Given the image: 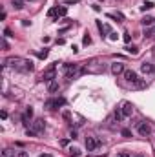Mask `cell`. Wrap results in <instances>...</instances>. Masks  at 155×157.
I'll return each mask as SVG.
<instances>
[{
	"label": "cell",
	"mask_w": 155,
	"mask_h": 157,
	"mask_svg": "<svg viewBox=\"0 0 155 157\" xmlns=\"http://www.w3.org/2000/svg\"><path fill=\"white\" fill-rule=\"evenodd\" d=\"M153 24H155V18H152V17H144V18H142V26H144V28L153 26Z\"/></svg>",
	"instance_id": "15"
},
{
	"label": "cell",
	"mask_w": 155,
	"mask_h": 157,
	"mask_svg": "<svg viewBox=\"0 0 155 157\" xmlns=\"http://www.w3.org/2000/svg\"><path fill=\"white\" fill-rule=\"evenodd\" d=\"M119 39V35L117 33H110V40H117Z\"/></svg>",
	"instance_id": "31"
},
{
	"label": "cell",
	"mask_w": 155,
	"mask_h": 157,
	"mask_svg": "<svg viewBox=\"0 0 155 157\" xmlns=\"http://www.w3.org/2000/svg\"><path fill=\"white\" fill-rule=\"evenodd\" d=\"M133 86H135V88H146V82H144V80H141V78H139V80H137V82H135V84H133Z\"/></svg>",
	"instance_id": "24"
},
{
	"label": "cell",
	"mask_w": 155,
	"mask_h": 157,
	"mask_svg": "<svg viewBox=\"0 0 155 157\" xmlns=\"http://www.w3.org/2000/svg\"><path fill=\"white\" fill-rule=\"evenodd\" d=\"M66 104V99H62V97H57V99H49V101H46V108H49V110H55V108H60V106H64Z\"/></svg>",
	"instance_id": "5"
},
{
	"label": "cell",
	"mask_w": 155,
	"mask_h": 157,
	"mask_svg": "<svg viewBox=\"0 0 155 157\" xmlns=\"http://www.w3.org/2000/svg\"><path fill=\"white\" fill-rule=\"evenodd\" d=\"M126 49H128V53H131V55H137V53H139V49H137L135 46H131V48H126Z\"/></svg>",
	"instance_id": "25"
},
{
	"label": "cell",
	"mask_w": 155,
	"mask_h": 157,
	"mask_svg": "<svg viewBox=\"0 0 155 157\" xmlns=\"http://www.w3.org/2000/svg\"><path fill=\"white\" fill-rule=\"evenodd\" d=\"M120 110H122V115H124V117H130V115L133 113V104H131V102H122Z\"/></svg>",
	"instance_id": "10"
},
{
	"label": "cell",
	"mask_w": 155,
	"mask_h": 157,
	"mask_svg": "<svg viewBox=\"0 0 155 157\" xmlns=\"http://www.w3.org/2000/svg\"><path fill=\"white\" fill-rule=\"evenodd\" d=\"M2 157H15V150H13V148H4Z\"/></svg>",
	"instance_id": "16"
},
{
	"label": "cell",
	"mask_w": 155,
	"mask_h": 157,
	"mask_svg": "<svg viewBox=\"0 0 155 157\" xmlns=\"http://www.w3.org/2000/svg\"><path fill=\"white\" fill-rule=\"evenodd\" d=\"M119 157H133V155L128 154V152H119Z\"/></svg>",
	"instance_id": "28"
},
{
	"label": "cell",
	"mask_w": 155,
	"mask_h": 157,
	"mask_svg": "<svg viewBox=\"0 0 155 157\" xmlns=\"http://www.w3.org/2000/svg\"><path fill=\"white\" fill-rule=\"evenodd\" d=\"M4 37H13V35H11V29L6 28V29H4Z\"/></svg>",
	"instance_id": "29"
},
{
	"label": "cell",
	"mask_w": 155,
	"mask_h": 157,
	"mask_svg": "<svg viewBox=\"0 0 155 157\" xmlns=\"http://www.w3.org/2000/svg\"><path fill=\"white\" fill-rule=\"evenodd\" d=\"M126 70H124V64L122 62H113L112 64V73L113 75H120V73H124Z\"/></svg>",
	"instance_id": "11"
},
{
	"label": "cell",
	"mask_w": 155,
	"mask_h": 157,
	"mask_svg": "<svg viewBox=\"0 0 155 157\" xmlns=\"http://www.w3.org/2000/svg\"><path fill=\"white\" fill-rule=\"evenodd\" d=\"M122 75H124V78H126L128 82H131V84H135V82L139 80V77H137V73H135L133 70H126V71H124Z\"/></svg>",
	"instance_id": "9"
},
{
	"label": "cell",
	"mask_w": 155,
	"mask_h": 157,
	"mask_svg": "<svg viewBox=\"0 0 155 157\" xmlns=\"http://www.w3.org/2000/svg\"><path fill=\"white\" fill-rule=\"evenodd\" d=\"M26 135H28V137H35V135H39V133H37L33 128H28V130H26Z\"/></svg>",
	"instance_id": "22"
},
{
	"label": "cell",
	"mask_w": 155,
	"mask_h": 157,
	"mask_svg": "<svg viewBox=\"0 0 155 157\" xmlns=\"http://www.w3.org/2000/svg\"><path fill=\"white\" fill-rule=\"evenodd\" d=\"M6 66L20 71V73H31L35 70V64L33 60H28V59H20V57H9L6 59Z\"/></svg>",
	"instance_id": "1"
},
{
	"label": "cell",
	"mask_w": 155,
	"mask_h": 157,
	"mask_svg": "<svg viewBox=\"0 0 155 157\" xmlns=\"http://www.w3.org/2000/svg\"><path fill=\"white\" fill-rule=\"evenodd\" d=\"M31 128H33L37 133H42V132L46 130V122H44V119H35V121L31 122Z\"/></svg>",
	"instance_id": "8"
},
{
	"label": "cell",
	"mask_w": 155,
	"mask_h": 157,
	"mask_svg": "<svg viewBox=\"0 0 155 157\" xmlns=\"http://www.w3.org/2000/svg\"><path fill=\"white\" fill-rule=\"evenodd\" d=\"M137 133H139L141 137H150V133H152V126H150V122L141 121V122L137 124Z\"/></svg>",
	"instance_id": "3"
},
{
	"label": "cell",
	"mask_w": 155,
	"mask_h": 157,
	"mask_svg": "<svg viewBox=\"0 0 155 157\" xmlns=\"http://www.w3.org/2000/svg\"><path fill=\"white\" fill-rule=\"evenodd\" d=\"M47 53H49L47 49H44V51H39V59H46V57H47Z\"/></svg>",
	"instance_id": "27"
},
{
	"label": "cell",
	"mask_w": 155,
	"mask_h": 157,
	"mask_svg": "<svg viewBox=\"0 0 155 157\" xmlns=\"http://www.w3.org/2000/svg\"><path fill=\"white\" fill-rule=\"evenodd\" d=\"M55 70H57V66H55V64H51V66H49V68L40 75V80H42V82H47V84H49V82H53V80L57 78V77H55Z\"/></svg>",
	"instance_id": "2"
},
{
	"label": "cell",
	"mask_w": 155,
	"mask_h": 157,
	"mask_svg": "<svg viewBox=\"0 0 155 157\" xmlns=\"http://www.w3.org/2000/svg\"><path fill=\"white\" fill-rule=\"evenodd\" d=\"M130 39H131V37H130L128 33H124V42H130Z\"/></svg>",
	"instance_id": "32"
},
{
	"label": "cell",
	"mask_w": 155,
	"mask_h": 157,
	"mask_svg": "<svg viewBox=\"0 0 155 157\" xmlns=\"http://www.w3.org/2000/svg\"><path fill=\"white\" fill-rule=\"evenodd\" d=\"M146 39H152L155 37V26H148V28H144V33H142Z\"/></svg>",
	"instance_id": "13"
},
{
	"label": "cell",
	"mask_w": 155,
	"mask_h": 157,
	"mask_svg": "<svg viewBox=\"0 0 155 157\" xmlns=\"http://www.w3.org/2000/svg\"><path fill=\"white\" fill-rule=\"evenodd\" d=\"M47 91H49V93H55V91H59V80H53V82H49V84H47Z\"/></svg>",
	"instance_id": "14"
},
{
	"label": "cell",
	"mask_w": 155,
	"mask_h": 157,
	"mask_svg": "<svg viewBox=\"0 0 155 157\" xmlns=\"http://www.w3.org/2000/svg\"><path fill=\"white\" fill-rule=\"evenodd\" d=\"M77 70H78L77 64H66V66H64V73H66V78H73L75 75H77Z\"/></svg>",
	"instance_id": "6"
},
{
	"label": "cell",
	"mask_w": 155,
	"mask_h": 157,
	"mask_svg": "<svg viewBox=\"0 0 155 157\" xmlns=\"http://www.w3.org/2000/svg\"><path fill=\"white\" fill-rule=\"evenodd\" d=\"M31 119H33V108H26V112H24V115H22V122L28 126V124L31 122Z\"/></svg>",
	"instance_id": "12"
},
{
	"label": "cell",
	"mask_w": 155,
	"mask_h": 157,
	"mask_svg": "<svg viewBox=\"0 0 155 157\" xmlns=\"http://www.w3.org/2000/svg\"><path fill=\"white\" fill-rule=\"evenodd\" d=\"M120 133H122V137H131V132H130L128 128H124V130H122Z\"/></svg>",
	"instance_id": "26"
},
{
	"label": "cell",
	"mask_w": 155,
	"mask_h": 157,
	"mask_svg": "<svg viewBox=\"0 0 155 157\" xmlns=\"http://www.w3.org/2000/svg\"><path fill=\"white\" fill-rule=\"evenodd\" d=\"M13 7L15 9H22L24 7V0H13Z\"/></svg>",
	"instance_id": "20"
},
{
	"label": "cell",
	"mask_w": 155,
	"mask_h": 157,
	"mask_svg": "<svg viewBox=\"0 0 155 157\" xmlns=\"http://www.w3.org/2000/svg\"><path fill=\"white\" fill-rule=\"evenodd\" d=\"M57 13H59V7H51V9L47 11V17H55Z\"/></svg>",
	"instance_id": "23"
},
{
	"label": "cell",
	"mask_w": 155,
	"mask_h": 157,
	"mask_svg": "<svg viewBox=\"0 0 155 157\" xmlns=\"http://www.w3.org/2000/svg\"><path fill=\"white\" fill-rule=\"evenodd\" d=\"M139 157H142V155H139Z\"/></svg>",
	"instance_id": "34"
},
{
	"label": "cell",
	"mask_w": 155,
	"mask_h": 157,
	"mask_svg": "<svg viewBox=\"0 0 155 157\" xmlns=\"http://www.w3.org/2000/svg\"><path fill=\"white\" fill-rule=\"evenodd\" d=\"M82 42H84V46H89V44H91V37H89V33H86V35H84Z\"/></svg>",
	"instance_id": "21"
},
{
	"label": "cell",
	"mask_w": 155,
	"mask_h": 157,
	"mask_svg": "<svg viewBox=\"0 0 155 157\" xmlns=\"http://www.w3.org/2000/svg\"><path fill=\"white\" fill-rule=\"evenodd\" d=\"M39 157H53V155H51V154H40Z\"/></svg>",
	"instance_id": "33"
},
{
	"label": "cell",
	"mask_w": 155,
	"mask_h": 157,
	"mask_svg": "<svg viewBox=\"0 0 155 157\" xmlns=\"http://www.w3.org/2000/svg\"><path fill=\"white\" fill-rule=\"evenodd\" d=\"M17 157H29V155H28V152H18Z\"/></svg>",
	"instance_id": "30"
},
{
	"label": "cell",
	"mask_w": 155,
	"mask_h": 157,
	"mask_svg": "<svg viewBox=\"0 0 155 157\" xmlns=\"http://www.w3.org/2000/svg\"><path fill=\"white\" fill-rule=\"evenodd\" d=\"M66 13H68V9H66V6H62V7H59V13H57V20H59V17H66Z\"/></svg>",
	"instance_id": "19"
},
{
	"label": "cell",
	"mask_w": 155,
	"mask_h": 157,
	"mask_svg": "<svg viewBox=\"0 0 155 157\" xmlns=\"http://www.w3.org/2000/svg\"><path fill=\"white\" fill-rule=\"evenodd\" d=\"M141 71L144 75H155V64H152V62H142L141 64Z\"/></svg>",
	"instance_id": "7"
},
{
	"label": "cell",
	"mask_w": 155,
	"mask_h": 157,
	"mask_svg": "<svg viewBox=\"0 0 155 157\" xmlns=\"http://www.w3.org/2000/svg\"><path fill=\"white\" fill-rule=\"evenodd\" d=\"M113 115H115V119H117V121H122V119H124V115H122V110H120V108H115Z\"/></svg>",
	"instance_id": "18"
},
{
	"label": "cell",
	"mask_w": 155,
	"mask_h": 157,
	"mask_svg": "<svg viewBox=\"0 0 155 157\" xmlns=\"http://www.w3.org/2000/svg\"><path fill=\"white\" fill-rule=\"evenodd\" d=\"M99 146H100V141L97 137H93V135L86 137V150L88 152H95V150H99Z\"/></svg>",
	"instance_id": "4"
},
{
	"label": "cell",
	"mask_w": 155,
	"mask_h": 157,
	"mask_svg": "<svg viewBox=\"0 0 155 157\" xmlns=\"http://www.w3.org/2000/svg\"><path fill=\"white\" fill-rule=\"evenodd\" d=\"M153 6H155L153 2H144V4L141 6V11H148V9H152Z\"/></svg>",
	"instance_id": "17"
}]
</instances>
